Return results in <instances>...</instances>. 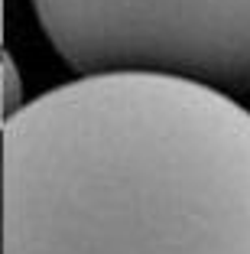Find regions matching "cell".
<instances>
[{"label": "cell", "instance_id": "cell-1", "mask_svg": "<svg viewBox=\"0 0 250 254\" xmlns=\"http://www.w3.org/2000/svg\"><path fill=\"white\" fill-rule=\"evenodd\" d=\"M3 254H250V111L172 75H88L3 118Z\"/></svg>", "mask_w": 250, "mask_h": 254}, {"label": "cell", "instance_id": "cell-2", "mask_svg": "<svg viewBox=\"0 0 250 254\" xmlns=\"http://www.w3.org/2000/svg\"><path fill=\"white\" fill-rule=\"evenodd\" d=\"M78 78L172 75L221 95L250 91V0H30Z\"/></svg>", "mask_w": 250, "mask_h": 254}, {"label": "cell", "instance_id": "cell-3", "mask_svg": "<svg viewBox=\"0 0 250 254\" xmlns=\"http://www.w3.org/2000/svg\"><path fill=\"white\" fill-rule=\"evenodd\" d=\"M3 85H7V118H10L26 105V101H20V82H16V68L10 65V59H3Z\"/></svg>", "mask_w": 250, "mask_h": 254}]
</instances>
